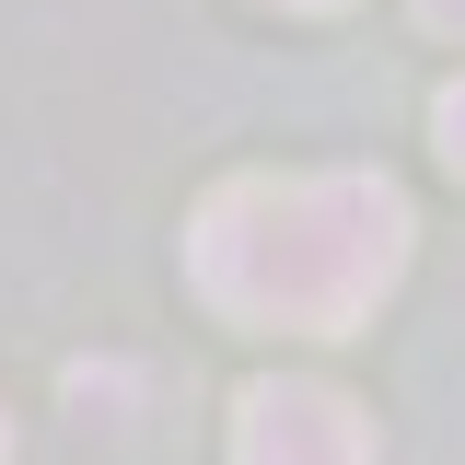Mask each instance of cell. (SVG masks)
I'll return each mask as SVG.
<instances>
[{"label": "cell", "instance_id": "cell-5", "mask_svg": "<svg viewBox=\"0 0 465 465\" xmlns=\"http://www.w3.org/2000/svg\"><path fill=\"white\" fill-rule=\"evenodd\" d=\"M280 12H338V0H280Z\"/></svg>", "mask_w": 465, "mask_h": 465}, {"label": "cell", "instance_id": "cell-6", "mask_svg": "<svg viewBox=\"0 0 465 465\" xmlns=\"http://www.w3.org/2000/svg\"><path fill=\"white\" fill-rule=\"evenodd\" d=\"M0 465H12V430H0Z\"/></svg>", "mask_w": 465, "mask_h": 465}, {"label": "cell", "instance_id": "cell-3", "mask_svg": "<svg viewBox=\"0 0 465 465\" xmlns=\"http://www.w3.org/2000/svg\"><path fill=\"white\" fill-rule=\"evenodd\" d=\"M430 140H442V163L465 174V82H442V105H430Z\"/></svg>", "mask_w": 465, "mask_h": 465}, {"label": "cell", "instance_id": "cell-1", "mask_svg": "<svg viewBox=\"0 0 465 465\" xmlns=\"http://www.w3.org/2000/svg\"><path fill=\"white\" fill-rule=\"evenodd\" d=\"M407 186L396 174H232L186 232V280L232 326H302L349 338L407 268Z\"/></svg>", "mask_w": 465, "mask_h": 465}, {"label": "cell", "instance_id": "cell-2", "mask_svg": "<svg viewBox=\"0 0 465 465\" xmlns=\"http://www.w3.org/2000/svg\"><path fill=\"white\" fill-rule=\"evenodd\" d=\"M232 465H372V419L338 384H244Z\"/></svg>", "mask_w": 465, "mask_h": 465}, {"label": "cell", "instance_id": "cell-4", "mask_svg": "<svg viewBox=\"0 0 465 465\" xmlns=\"http://www.w3.org/2000/svg\"><path fill=\"white\" fill-rule=\"evenodd\" d=\"M419 24L430 35H465V0H419Z\"/></svg>", "mask_w": 465, "mask_h": 465}]
</instances>
